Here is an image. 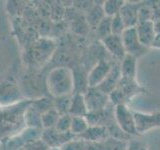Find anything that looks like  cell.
Here are the masks:
<instances>
[{"instance_id": "cell-30", "label": "cell", "mask_w": 160, "mask_h": 150, "mask_svg": "<svg viewBox=\"0 0 160 150\" xmlns=\"http://www.w3.org/2000/svg\"><path fill=\"white\" fill-rule=\"evenodd\" d=\"M151 46L160 48V35H156V37H155V39H154V41H153Z\"/></svg>"}, {"instance_id": "cell-22", "label": "cell", "mask_w": 160, "mask_h": 150, "mask_svg": "<svg viewBox=\"0 0 160 150\" xmlns=\"http://www.w3.org/2000/svg\"><path fill=\"white\" fill-rule=\"evenodd\" d=\"M111 18L112 17L105 16L97 25V27H96L97 34L100 36L101 40L105 37L109 36L110 34H112L111 33Z\"/></svg>"}, {"instance_id": "cell-23", "label": "cell", "mask_w": 160, "mask_h": 150, "mask_svg": "<svg viewBox=\"0 0 160 150\" xmlns=\"http://www.w3.org/2000/svg\"><path fill=\"white\" fill-rule=\"evenodd\" d=\"M61 150H87V142L82 138L75 139L72 138L69 141L65 142L62 146H60Z\"/></svg>"}, {"instance_id": "cell-25", "label": "cell", "mask_w": 160, "mask_h": 150, "mask_svg": "<svg viewBox=\"0 0 160 150\" xmlns=\"http://www.w3.org/2000/svg\"><path fill=\"white\" fill-rule=\"evenodd\" d=\"M126 29V26L123 22V20L119 14L115 15L111 18V33L115 35H121L124 30Z\"/></svg>"}, {"instance_id": "cell-21", "label": "cell", "mask_w": 160, "mask_h": 150, "mask_svg": "<svg viewBox=\"0 0 160 150\" xmlns=\"http://www.w3.org/2000/svg\"><path fill=\"white\" fill-rule=\"evenodd\" d=\"M71 120L72 116H70L69 114L60 115L56 124H55L54 129L59 133H69L70 126H71Z\"/></svg>"}, {"instance_id": "cell-1", "label": "cell", "mask_w": 160, "mask_h": 150, "mask_svg": "<svg viewBox=\"0 0 160 150\" xmlns=\"http://www.w3.org/2000/svg\"><path fill=\"white\" fill-rule=\"evenodd\" d=\"M47 87L55 98L69 96L74 91V73L68 67H57L50 71Z\"/></svg>"}, {"instance_id": "cell-20", "label": "cell", "mask_w": 160, "mask_h": 150, "mask_svg": "<svg viewBox=\"0 0 160 150\" xmlns=\"http://www.w3.org/2000/svg\"><path fill=\"white\" fill-rule=\"evenodd\" d=\"M19 135L24 141L25 145H26L28 143H31V142L36 141V140L41 139L42 131L40 130V128L26 127Z\"/></svg>"}, {"instance_id": "cell-5", "label": "cell", "mask_w": 160, "mask_h": 150, "mask_svg": "<svg viewBox=\"0 0 160 150\" xmlns=\"http://www.w3.org/2000/svg\"><path fill=\"white\" fill-rule=\"evenodd\" d=\"M84 99L86 102L88 112H95L103 110L107 106L109 101V95L102 92L97 87L88 88L86 93L84 94Z\"/></svg>"}, {"instance_id": "cell-2", "label": "cell", "mask_w": 160, "mask_h": 150, "mask_svg": "<svg viewBox=\"0 0 160 150\" xmlns=\"http://www.w3.org/2000/svg\"><path fill=\"white\" fill-rule=\"evenodd\" d=\"M114 117L117 126L124 134L135 135L137 134L133 111H131L125 104L115 105Z\"/></svg>"}, {"instance_id": "cell-9", "label": "cell", "mask_w": 160, "mask_h": 150, "mask_svg": "<svg viewBox=\"0 0 160 150\" xmlns=\"http://www.w3.org/2000/svg\"><path fill=\"white\" fill-rule=\"evenodd\" d=\"M101 41L107 51L115 58L122 60L125 55H126L121 35L110 34L109 36L103 38Z\"/></svg>"}, {"instance_id": "cell-17", "label": "cell", "mask_w": 160, "mask_h": 150, "mask_svg": "<svg viewBox=\"0 0 160 150\" xmlns=\"http://www.w3.org/2000/svg\"><path fill=\"white\" fill-rule=\"evenodd\" d=\"M100 150H127L128 142L118 138H108L99 143Z\"/></svg>"}, {"instance_id": "cell-24", "label": "cell", "mask_w": 160, "mask_h": 150, "mask_svg": "<svg viewBox=\"0 0 160 150\" xmlns=\"http://www.w3.org/2000/svg\"><path fill=\"white\" fill-rule=\"evenodd\" d=\"M70 99H71V95L69 96H63V97H57L54 101V109L60 114H68Z\"/></svg>"}, {"instance_id": "cell-16", "label": "cell", "mask_w": 160, "mask_h": 150, "mask_svg": "<svg viewBox=\"0 0 160 150\" xmlns=\"http://www.w3.org/2000/svg\"><path fill=\"white\" fill-rule=\"evenodd\" d=\"M89 123L85 116H75L72 117L71 126H70V133L73 136H82L89 128Z\"/></svg>"}, {"instance_id": "cell-6", "label": "cell", "mask_w": 160, "mask_h": 150, "mask_svg": "<svg viewBox=\"0 0 160 150\" xmlns=\"http://www.w3.org/2000/svg\"><path fill=\"white\" fill-rule=\"evenodd\" d=\"M112 69L111 64L109 62L105 61V60H100V61L95 65L89 72L87 76V84L88 88H94L98 87L101 84L105 78L108 76Z\"/></svg>"}, {"instance_id": "cell-7", "label": "cell", "mask_w": 160, "mask_h": 150, "mask_svg": "<svg viewBox=\"0 0 160 150\" xmlns=\"http://www.w3.org/2000/svg\"><path fill=\"white\" fill-rule=\"evenodd\" d=\"M21 98L22 95L15 85L11 83H3L0 85V106L2 108L19 103Z\"/></svg>"}, {"instance_id": "cell-27", "label": "cell", "mask_w": 160, "mask_h": 150, "mask_svg": "<svg viewBox=\"0 0 160 150\" xmlns=\"http://www.w3.org/2000/svg\"><path fill=\"white\" fill-rule=\"evenodd\" d=\"M25 150H49V146L45 143L42 139L36 140V141L28 143L24 146Z\"/></svg>"}, {"instance_id": "cell-31", "label": "cell", "mask_w": 160, "mask_h": 150, "mask_svg": "<svg viewBox=\"0 0 160 150\" xmlns=\"http://www.w3.org/2000/svg\"><path fill=\"white\" fill-rule=\"evenodd\" d=\"M1 113H2V107L0 106V116H1Z\"/></svg>"}, {"instance_id": "cell-12", "label": "cell", "mask_w": 160, "mask_h": 150, "mask_svg": "<svg viewBox=\"0 0 160 150\" xmlns=\"http://www.w3.org/2000/svg\"><path fill=\"white\" fill-rule=\"evenodd\" d=\"M88 113V109L86 106V102L84 99V94L82 93H74L71 95L70 99L68 114L70 116H86Z\"/></svg>"}, {"instance_id": "cell-13", "label": "cell", "mask_w": 160, "mask_h": 150, "mask_svg": "<svg viewBox=\"0 0 160 150\" xmlns=\"http://www.w3.org/2000/svg\"><path fill=\"white\" fill-rule=\"evenodd\" d=\"M138 11L137 5L126 3L125 2L123 7L121 8L119 12V15L121 16L123 22L125 24L126 28L135 27L138 23Z\"/></svg>"}, {"instance_id": "cell-11", "label": "cell", "mask_w": 160, "mask_h": 150, "mask_svg": "<svg viewBox=\"0 0 160 150\" xmlns=\"http://www.w3.org/2000/svg\"><path fill=\"white\" fill-rule=\"evenodd\" d=\"M121 81V72H120V65H114L108 76L105 78L104 81L99 85L97 88H99L102 92L110 94L113 90H115Z\"/></svg>"}, {"instance_id": "cell-26", "label": "cell", "mask_w": 160, "mask_h": 150, "mask_svg": "<svg viewBox=\"0 0 160 150\" xmlns=\"http://www.w3.org/2000/svg\"><path fill=\"white\" fill-rule=\"evenodd\" d=\"M105 17V14L103 11L102 7H95L94 9H92L89 13V16L87 17L88 21L90 22L91 25H94V26L97 27V25L100 23V21Z\"/></svg>"}, {"instance_id": "cell-10", "label": "cell", "mask_w": 160, "mask_h": 150, "mask_svg": "<svg viewBox=\"0 0 160 150\" xmlns=\"http://www.w3.org/2000/svg\"><path fill=\"white\" fill-rule=\"evenodd\" d=\"M80 138L88 143H101L109 138V131L103 125H93L89 126L87 131Z\"/></svg>"}, {"instance_id": "cell-15", "label": "cell", "mask_w": 160, "mask_h": 150, "mask_svg": "<svg viewBox=\"0 0 160 150\" xmlns=\"http://www.w3.org/2000/svg\"><path fill=\"white\" fill-rule=\"evenodd\" d=\"M23 120L24 123L27 125V127L32 128H41V113L38 112L35 109L32 104L31 106H28L23 113Z\"/></svg>"}, {"instance_id": "cell-3", "label": "cell", "mask_w": 160, "mask_h": 150, "mask_svg": "<svg viewBox=\"0 0 160 150\" xmlns=\"http://www.w3.org/2000/svg\"><path fill=\"white\" fill-rule=\"evenodd\" d=\"M133 116L137 133H146L154 128L160 127V112L142 113L133 111Z\"/></svg>"}, {"instance_id": "cell-18", "label": "cell", "mask_w": 160, "mask_h": 150, "mask_svg": "<svg viewBox=\"0 0 160 150\" xmlns=\"http://www.w3.org/2000/svg\"><path fill=\"white\" fill-rule=\"evenodd\" d=\"M124 3V1H120V0H107V1H104L102 8L105 16L113 17L115 15L119 14Z\"/></svg>"}, {"instance_id": "cell-19", "label": "cell", "mask_w": 160, "mask_h": 150, "mask_svg": "<svg viewBox=\"0 0 160 150\" xmlns=\"http://www.w3.org/2000/svg\"><path fill=\"white\" fill-rule=\"evenodd\" d=\"M60 114L54 108L48 110V111L41 114V124L45 129H52L55 127Z\"/></svg>"}, {"instance_id": "cell-8", "label": "cell", "mask_w": 160, "mask_h": 150, "mask_svg": "<svg viewBox=\"0 0 160 150\" xmlns=\"http://www.w3.org/2000/svg\"><path fill=\"white\" fill-rule=\"evenodd\" d=\"M135 29H136V33L140 43L145 47L151 46L155 37H156V33H155L154 29V21H152V20L139 21L135 26Z\"/></svg>"}, {"instance_id": "cell-14", "label": "cell", "mask_w": 160, "mask_h": 150, "mask_svg": "<svg viewBox=\"0 0 160 150\" xmlns=\"http://www.w3.org/2000/svg\"><path fill=\"white\" fill-rule=\"evenodd\" d=\"M136 60L137 58L130 54H126L121 60L120 72L121 78L125 80H135L136 75Z\"/></svg>"}, {"instance_id": "cell-28", "label": "cell", "mask_w": 160, "mask_h": 150, "mask_svg": "<svg viewBox=\"0 0 160 150\" xmlns=\"http://www.w3.org/2000/svg\"><path fill=\"white\" fill-rule=\"evenodd\" d=\"M127 150H147L145 144L140 141H130L128 143Z\"/></svg>"}, {"instance_id": "cell-29", "label": "cell", "mask_w": 160, "mask_h": 150, "mask_svg": "<svg viewBox=\"0 0 160 150\" xmlns=\"http://www.w3.org/2000/svg\"><path fill=\"white\" fill-rule=\"evenodd\" d=\"M154 29L156 35H160V19H158L157 21L154 22Z\"/></svg>"}, {"instance_id": "cell-4", "label": "cell", "mask_w": 160, "mask_h": 150, "mask_svg": "<svg viewBox=\"0 0 160 150\" xmlns=\"http://www.w3.org/2000/svg\"><path fill=\"white\" fill-rule=\"evenodd\" d=\"M121 38L126 54H130L137 58L140 55H142L146 50V47L143 46L139 41L135 27L125 29L121 34Z\"/></svg>"}]
</instances>
